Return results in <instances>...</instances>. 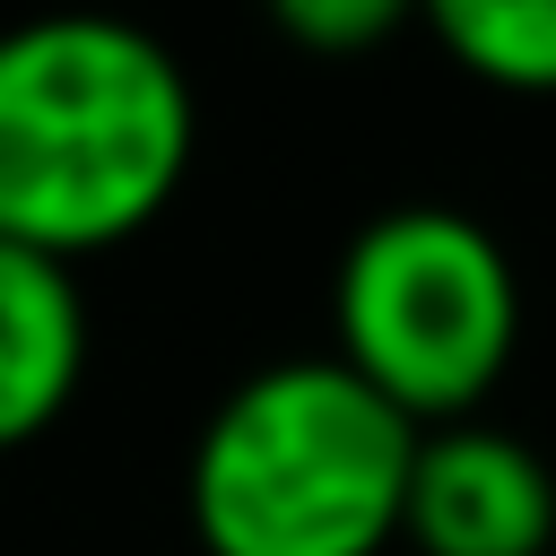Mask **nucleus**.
<instances>
[{"label": "nucleus", "mask_w": 556, "mask_h": 556, "mask_svg": "<svg viewBox=\"0 0 556 556\" xmlns=\"http://www.w3.org/2000/svg\"><path fill=\"white\" fill-rule=\"evenodd\" d=\"M200 104L182 61L130 17L0 26V235L87 261L165 217L191 174Z\"/></svg>", "instance_id": "f257e3e1"}, {"label": "nucleus", "mask_w": 556, "mask_h": 556, "mask_svg": "<svg viewBox=\"0 0 556 556\" xmlns=\"http://www.w3.org/2000/svg\"><path fill=\"white\" fill-rule=\"evenodd\" d=\"M426 426L330 348L252 365L200 426L182 504L208 556H382Z\"/></svg>", "instance_id": "f03ea898"}, {"label": "nucleus", "mask_w": 556, "mask_h": 556, "mask_svg": "<svg viewBox=\"0 0 556 556\" xmlns=\"http://www.w3.org/2000/svg\"><path fill=\"white\" fill-rule=\"evenodd\" d=\"M521 348V278L486 217L452 200L374 208L330 269V356L356 365L400 417L460 426Z\"/></svg>", "instance_id": "7ed1b4c3"}, {"label": "nucleus", "mask_w": 556, "mask_h": 556, "mask_svg": "<svg viewBox=\"0 0 556 556\" xmlns=\"http://www.w3.org/2000/svg\"><path fill=\"white\" fill-rule=\"evenodd\" d=\"M400 539L417 556H547L556 547V469L513 426H486V417L426 426Z\"/></svg>", "instance_id": "20e7f679"}, {"label": "nucleus", "mask_w": 556, "mask_h": 556, "mask_svg": "<svg viewBox=\"0 0 556 556\" xmlns=\"http://www.w3.org/2000/svg\"><path fill=\"white\" fill-rule=\"evenodd\" d=\"M87 382V295L78 269L0 235V452L52 434Z\"/></svg>", "instance_id": "39448f33"}, {"label": "nucleus", "mask_w": 556, "mask_h": 556, "mask_svg": "<svg viewBox=\"0 0 556 556\" xmlns=\"http://www.w3.org/2000/svg\"><path fill=\"white\" fill-rule=\"evenodd\" d=\"M426 35L486 87L556 96V0H434Z\"/></svg>", "instance_id": "423d86ee"}, {"label": "nucleus", "mask_w": 556, "mask_h": 556, "mask_svg": "<svg viewBox=\"0 0 556 556\" xmlns=\"http://www.w3.org/2000/svg\"><path fill=\"white\" fill-rule=\"evenodd\" d=\"M269 26L304 52H374L408 26V9L400 0H278Z\"/></svg>", "instance_id": "0eeeda50"}]
</instances>
